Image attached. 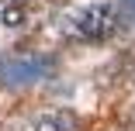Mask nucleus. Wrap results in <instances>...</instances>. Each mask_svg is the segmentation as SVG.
<instances>
[{
  "instance_id": "obj_2",
  "label": "nucleus",
  "mask_w": 135,
  "mask_h": 131,
  "mask_svg": "<svg viewBox=\"0 0 135 131\" xmlns=\"http://www.w3.org/2000/svg\"><path fill=\"white\" fill-rule=\"evenodd\" d=\"M118 24V7L114 4H90L69 17V35L80 41H100L114 31Z\"/></svg>"
},
{
  "instance_id": "obj_6",
  "label": "nucleus",
  "mask_w": 135,
  "mask_h": 131,
  "mask_svg": "<svg viewBox=\"0 0 135 131\" xmlns=\"http://www.w3.org/2000/svg\"><path fill=\"white\" fill-rule=\"evenodd\" d=\"M132 121H135V111H132Z\"/></svg>"
},
{
  "instance_id": "obj_1",
  "label": "nucleus",
  "mask_w": 135,
  "mask_h": 131,
  "mask_svg": "<svg viewBox=\"0 0 135 131\" xmlns=\"http://www.w3.org/2000/svg\"><path fill=\"white\" fill-rule=\"evenodd\" d=\"M56 69L49 55H31V52H11V55H0V86H31L49 80V72Z\"/></svg>"
},
{
  "instance_id": "obj_5",
  "label": "nucleus",
  "mask_w": 135,
  "mask_h": 131,
  "mask_svg": "<svg viewBox=\"0 0 135 131\" xmlns=\"http://www.w3.org/2000/svg\"><path fill=\"white\" fill-rule=\"evenodd\" d=\"M118 7H121V11H125V17L135 24V0H118Z\"/></svg>"
},
{
  "instance_id": "obj_3",
  "label": "nucleus",
  "mask_w": 135,
  "mask_h": 131,
  "mask_svg": "<svg viewBox=\"0 0 135 131\" xmlns=\"http://www.w3.org/2000/svg\"><path fill=\"white\" fill-rule=\"evenodd\" d=\"M76 114L73 111H66V107H59V111H49V114H42L35 124H31V131H76Z\"/></svg>"
},
{
  "instance_id": "obj_4",
  "label": "nucleus",
  "mask_w": 135,
  "mask_h": 131,
  "mask_svg": "<svg viewBox=\"0 0 135 131\" xmlns=\"http://www.w3.org/2000/svg\"><path fill=\"white\" fill-rule=\"evenodd\" d=\"M0 21H4L7 28H21V24L28 21V11L21 7V0H17V4H7L4 11H0Z\"/></svg>"
}]
</instances>
